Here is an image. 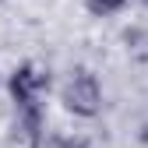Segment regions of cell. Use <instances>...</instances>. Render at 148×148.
Instances as JSON below:
<instances>
[{
	"instance_id": "1",
	"label": "cell",
	"mask_w": 148,
	"mask_h": 148,
	"mask_svg": "<svg viewBox=\"0 0 148 148\" xmlns=\"http://www.w3.org/2000/svg\"><path fill=\"white\" fill-rule=\"evenodd\" d=\"M4 92H7V102L14 109V123L21 138L35 148L42 141V131H46V102L53 95V74L49 67H42L39 60H21L7 71V81H4Z\"/></svg>"
},
{
	"instance_id": "2",
	"label": "cell",
	"mask_w": 148,
	"mask_h": 148,
	"mask_svg": "<svg viewBox=\"0 0 148 148\" xmlns=\"http://www.w3.org/2000/svg\"><path fill=\"white\" fill-rule=\"evenodd\" d=\"M57 102L64 106V113L74 120H99L106 109V88L102 78L88 64H74L64 81L57 85Z\"/></svg>"
},
{
	"instance_id": "3",
	"label": "cell",
	"mask_w": 148,
	"mask_h": 148,
	"mask_svg": "<svg viewBox=\"0 0 148 148\" xmlns=\"http://www.w3.org/2000/svg\"><path fill=\"white\" fill-rule=\"evenodd\" d=\"M120 42L123 53L131 57L134 64H148V25H131L120 32Z\"/></svg>"
},
{
	"instance_id": "4",
	"label": "cell",
	"mask_w": 148,
	"mask_h": 148,
	"mask_svg": "<svg viewBox=\"0 0 148 148\" xmlns=\"http://www.w3.org/2000/svg\"><path fill=\"white\" fill-rule=\"evenodd\" d=\"M81 4L88 7V14H95V18H109V14H120L131 0H81Z\"/></svg>"
},
{
	"instance_id": "5",
	"label": "cell",
	"mask_w": 148,
	"mask_h": 148,
	"mask_svg": "<svg viewBox=\"0 0 148 148\" xmlns=\"http://www.w3.org/2000/svg\"><path fill=\"white\" fill-rule=\"evenodd\" d=\"M4 81H7V74H0V92H4Z\"/></svg>"
},
{
	"instance_id": "6",
	"label": "cell",
	"mask_w": 148,
	"mask_h": 148,
	"mask_svg": "<svg viewBox=\"0 0 148 148\" xmlns=\"http://www.w3.org/2000/svg\"><path fill=\"white\" fill-rule=\"evenodd\" d=\"M138 4H141V7H145V11H148V0H138Z\"/></svg>"
}]
</instances>
